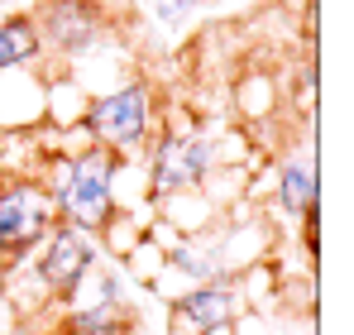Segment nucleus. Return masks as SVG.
I'll use <instances>...</instances> for the list:
<instances>
[{"instance_id":"nucleus-1","label":"nucleus","mask_w":354,"mask_h":335,"mask_svg":"<svg viewBox=\"0 0 354 335\" xmlns=\"http://www.w3.org/2000/svg\"><path fill=\"white\" fill-rule=\"evenodd\" d=\"M230 163H259L249 129H192V134L158 129L149 139V149L139 154L149 201H163V197H177V192H196V187L211 182L216 168H230Z\"/></svg>"},{"instance_id":"nucleus-2","label":"nucleus","mask_w":354,"mask_h":335,"mask_svg":"<svg viewBox=\"0 0 354 335\" xmlns=\"http://www.w3.org/2000/svg\"><path fill=\"white\" fill-rule=\"evenodd\" d=\"M120 168H124L120 154L91 144L82 154L48 159L39 182L48 187V201H53L58 221H72L82 230H91V235H101L120 211Z\"/></svg>"},{"instance_id":"nucleus-3","label":"nucleus","mask_w":354,"mask_h":335,"mask_svg":"<svg viewBox=\"0 0 354 335\" xmlns=\"http://www.w3.org/2000/svg\"><path fill=\"white\" fill-rule=\"evenodd\" d=\"M163 106L168 101L149 77H120L115 87H106L86 101L82 129L91 134V144L111 149L120 159H139L163 125Z\"/></svg>"},{"instance_id":"nucleus-4","label":"nucleus","mask_w":354,"mask_h":335,"mask_svg":"<svg viewBox=\"0 0 354 335\" xmlns=\"http://www.w3.org/2000/svg\"><path fill=\"white\" fill-rule=\"evenodd\" d=\"M29 15L39 24L48 62L58 67L106 48V39L115 34V10L106 0H39Z\"/></svg>"},{"instance_id":"nucleus-5","label":"nucleus","mask_w":354,"mask_h":335,"mask_svg":"<svg viewBox=\"0 0 354 335\" xmlns=\"http://www.w3.org/2000/svg\"><path fill=\"white\" fill-rule=\"evenodd\" d=\"M29 259H34V273L44 282L48 302H67L106 254H101V235H91V230H82L72 221H58Z\"/></svg>"},{"instance_id":"nucleus-6","label":"nucleus","mask_w":354,"mask_h":335,"mask_svg":"<svg viewBox=\"0 0 354 335\" xmlns=\"http://www.w3.org/2000/svg\"><path fill=\"white\" fill-rule=\"evenodd\" d=\"M58 225V211L48 201V187L39 177H10L0 182V259H29L44 235Z\"/></svg>"},{"instance_id":"nucleus-7","label":"nucleus","mask_w":354,"mask_h":335,"mask_svg":"<svg viewBox=\"0 0 354 335\" xmlns=\"http://www.w3.org/2000/svg\"><path fill=\"white\" fill-rule=\"evenodd\" d=\"M239 311H244V302L235 292V278L196 282L168 302V335H235Z\"/></svg>"},{"instance_id":"nucleus-8","label":"nucleus","mask_w":354,"mask_h":335,"mask_svg":"<svg viewBox=\"0 0 354 335\" xmlns=\"http://www.w3.org/2000/svg\"><path fill=\"white\" fill-rule=\"evenodd\" d=\"M273 206L288 225L316 216L321 206V182H316V159H311V144L292 149L283 163H278V182H273Z\"/></svg>"},{"instance_id":"nucleus-9","label":"nucleus","mask_w":354,"mask_h":335,"mask_svg":"<svg viewBox=\"0 0 354 335\" xmlns=\"http://www.w3.org/2000/svg\"><path fill=\"white\" fill-rule=\"evenodd\" d=\"M230 106H235L239 125H273V115L283 111V82L273 77V72H263V67H249L244 77L235 82V91H230Z\"/></svg>"},{"instance_id":"nucleus-10","label":"nucleus","mask_w":354,"mask_h":335,"mask_svg":"<svg viewBox=\"0 0 354 335\" xmlns=\"http://www.w3.org/2000/svg\"><path fill=\"white\" fill-rule=\"evenodd\" d=\"M44 39L29 10H10L0 15V72H19V67H44Z\"/></svg>"},{"instance_id":"nucleus-11","label":"nucleus","mask_w":354,"mask_h":335,"mask_svg":"<svg viewBox=\"0 0 354 335\" xmlns=\"http://www.w3.org/2000/svg\"><path fill=\"white\" fill-rule=\"evenodd\" d=\"M134 321L129 307H106V302H82L72 297L58 321V335H124Z\"/></svg>"},{"instance_id":"nucleus-12","label":"nucleus","mask_w":354,"mask_h":335,"mask_svg":"<svg viewBox=\"0 0 354 335\" xmlns=\"http://www.w3.org/2000/svg\"><path fill=\"white\" fill-rule=\"evenodd\" d=\"M316 87H321L316 48H306L301 62H292V82H288V101H292V111H301V120H311V111H316Z\"/></svg>"},{"instance_id":"nucleus-13","label":"nucleus","mask_w":354,"mask_h":335,"mask_svg":"<svg viewBox=\"0 0 354 335\" xmlns=\"http://www.w3.org/2000/svg\"><path fill=\"white\" fill-rule=\"evenodd\" d=\"M201 5H206V0H149V19H153L158 29H168V34H182V29L196 19Z\"/></svg>"}]
</instances>
